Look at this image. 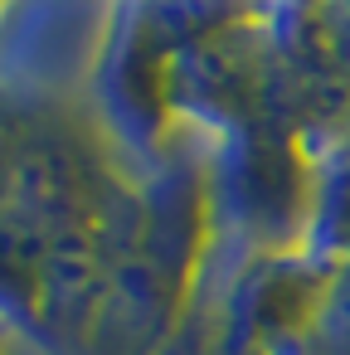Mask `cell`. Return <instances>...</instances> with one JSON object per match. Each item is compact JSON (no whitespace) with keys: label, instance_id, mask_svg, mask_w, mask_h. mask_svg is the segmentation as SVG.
I'll use <instances>...</instances> for the list:
<instances>
[{"label":"cell","instance_id":"1","mask_svg":"<svg viewBox=\"0 0 350 355\" xmlns=\"http://www.w3.org/2000/svg\"><path fill=\"white\" fill-rule=\"evenodd\" d=\"M0 185H6V166H0Z\"/></svg>","mask_w":350,"mask_h":355}]
</instances>
